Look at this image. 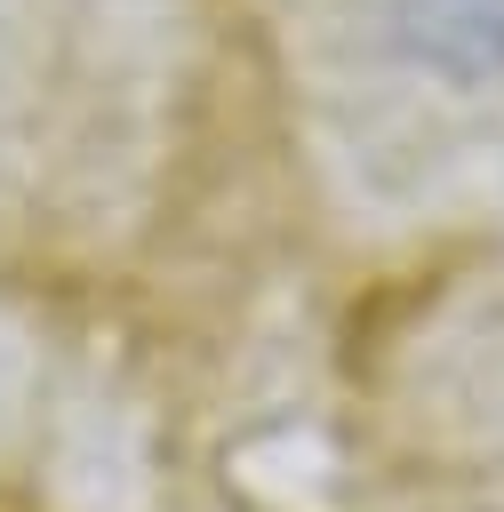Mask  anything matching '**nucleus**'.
<instances>
[{
  "mask_svg": "<svg viewBox=\"0 0 504 512\" xmlns=\"http://www.w3.org/2000/svg\"><path fill=\"white\" fill-rule=\"evenodd\" d=\"M392 32L424 72L448 80L504 72V0H392Z\"/></svg>",
  "mask_w": 504,
  "mask_h": 512,
  "instance_id": "obj_1",
  "label": "nucleus"
}]
</instances>
